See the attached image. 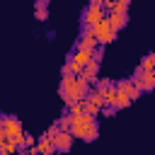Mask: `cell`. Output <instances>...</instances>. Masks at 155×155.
<instances>
[{
    "label": "cell",
    "instance_id": "1",
    "mask_svg": "<svg viewBox=\"0 0 155 155\" xmlns=\"http://www.w3.org/2000/svg\"><path fill=\"white\" fill-rule=\"evenodd\" d=\"M58 94L63 97V102L70 107L75 102H85V97L90 94V82H85L80 75H65L61 80V87H58Z\"/></svg>",
    "mask_w": 155,
    "mask_h": 155
},
{
    "label": "cell",
    "instance_id": "2",
    "mask_svg": "<svg viewBox=\"0 0 155 155\" xmlns=\"http://www.w3.org/2000/svg\"><path fill=\"white\" fill-rule=\"evenodd\" d=\"M70 133H73V138H80V140H94L97 136H99V124H97V119L94 116H90V114H78V116H70Z\"/></svg>",
    "mask_w": 155,
    "mask_h": 155
},
{
    "label": "cell",
    "instance_id": "3",
    "mask_svg": "<svg viewBox=\"0 0 155 155\" xmlns=\"http://www.w3.org/2000/svg\"><path fill=\"white\" fill-rule=\"evenodd\" d=\"M0 131H2V136H5V138H12V140H17V145L22 143V136H24V131H22V124H19V119H17V116H12V114H7V116H0Z\"/></svg>",
    "mask_w": 155,
    "mask_h": 155
},
{
    "label": "cell",
    "instance_id": "4",
    "mask_svg": "<svg viewBox=\"0 0 155 155\" xmlns=\"http://www.w3.org/2000/svg\"><path fill=\"white\" fill-rule=\"evenodd\" d=\"M107 15H104V2L99 0H92L85 10H82V27H94L97 22H102Z\"/></svg>",
    "mask_w": 155,
    "mask_h": 155
},
{
    "label": "cell",
    "instance_id": "5",
    "mask_svg": "<svg viewBox=\"0 0 155 155\" xmlns=\"http://www.w3.org/2000/svg\"><path fill=\"white\" fill-rule=\"evenodd\" d=\"M92 29V34H94V39L99 41V46H107V44H111L114 39H116V31L111 29V24H109V19L104 17L102 22H97L94 27H90Z\"/></svg>",
    "mask_w": 155,
    "mask_h": 155
},
{
    "label": "cell",
    "instance_id": "6",
    "mask_svg": "<svg viewBox=\"0 0 155 155\" xmlns=\"http://www.w3.org/2000/svg\"><path fill=\"white\" fill-rule=\"evenodd\" d=\"M133 85L140 90V92H153L155 90V73H148V70H143L140 65L136 68V73H133Z\"/></svg>",
    "mask_w": 155,
    "mask_h": 155
},
{
    "label": "cell",
    "instance_id": "7",
    "mask_svg": "<svg viewBox=\"0 0 155 155\" xmlns=\"http://www.w3.org/2000/svg\"><path fill=\"white\" fill-rule=\"evenodd\" d=\"M75 48H80V51H90V53H94V51L99 48V41L94 39V34H92V29H90V27H82V34L78 36Z\"/></svg>",
    "mask_w": 155,
    "mask_h": 155
},
{
    "label": "cell",
    "instance_id": "8",
    "mask_svg": "<svg viewBox=\"0 0 155 155\" xmlns=\"http://www.w3.org/2000/svg\"><path fill=\"white\" fill-rule=\"evenodd\" d=\"M85 114H90V116H97V111L99 109H104V97L97 92V90H90V94L85 97Z\"/></svg>",
    "mask_w": 155,
    "mask_h": 155
},
{
    "label": "cell",
    "instance_id": "9",
    "mask_svg": "<svg viewBox=\"0 0 155 155\" xmlns=\"http://www.w3.org/2000/svg\"><path fill=\"white\" fill-rule=\"evenodd\" d=\"M53 148H56L58 153H68V150L73 148V133H70V131H58L56 138H53Z\"/></svg>",
    "mask_w": 155,
    "mask_h": 155
},
{
    "label": "cell",
    "instance_id": "10",
    "mask_svg": "<svg viewBox=\"0 0 155 155\" xmlns=\"http://www.w3.org/2000/svg\"><path fill=\"white\" fill-rule=\"evenodd\" d=\"M116 90H119L121 94H126V97H128L131 102L140 97V90H138V87L133 85V80H131V78H128V80H119V82H116Z\"/></svg>",
    "mask_w": 155,
    "mask_h": 155
},
{
    "label": "cell",
    "instance_id": "11",
    "mask_svg": "<svg viewBox=\"0 0 155 155\" xmlns=\"http://www.w3.org/2000/svg\"><path fill=\"white\" fill-rule=\"evenodd\" d=\"M97 75H99V63L97 61H90L85 68H82V73H80V78L85 80V82H97Z\"/></svg>",
    "mask_w": 155,
    "mask_h": 155
},
{
    "label": "cell",
    "instance_id": "12",
    "mask_svg": "<svg viewBox=\"0 0 155 155\" xmlns=\"http://www.w3.org/2000/svg\"><path fill=\"white\" fill-rule=\"evenodd\" d=\"M36 150H39V155H53V153H56V148H53V140H51V138H46V136H41V138H39V143H36Z\"/></svg>",
    "mask_w": 155,
    "mask_h": 155
},
{
    "label": "cell",
    "instance_id": "13",
    "mask_svg": "<svg viewBox=\"0 0 155 155\" xmlns=\"http://www.w3.org/2000/svg\"><path fill=\"white\" fill-rule=\"evenodd\" d=\"M34 17H36L39 22L48 19V2H46V0H36V5H34Z\"/></svg>",
    "mask_w": 155,
    "mask_h": 155
},
{
    "label": "cell",
    "instance_id": "14",
    "mask_svg": "<svg viewBox=\"0 0 155 155\" xmlns=\"http://www.w3.org/2000/svg\"><path fill=\"white\" fill-rule=\"evenodd\" d=\"M107 19H109L111 29H114V31H119V29H124V27H126L128 15H107Z\"/></svg>",
    "mask_w": 155,
    "mask_h": 155
},
{
    "label": "cell",
    "instance_id": "15",
    "mask_svg": "<svg viewBox=\"0 0 155 155\" xmlns=\"http://www.w3.org/2000/svg\"><path fill=\"white\" fill-rule=\"evenodd\" d=\"M0 148H2V153H10V155L19 153V145H17V140H12V138H5V140L0 143Z\"/></svg>",
    "mask_w": 155,
    "mask_h": 155
},
{
    "label": "cell",
    "instance_id": "16",
    "mask_svg": "<svg viewBox=\"0 0 155 155\" xmlns=\"http://www.w3.org/2000/svg\"><path fill=\"white\" fill-rule=\"evenodd\" d=\"M140 68H143V70H148V73H155V51H153V53H148V56L140 61Z\"/></svg>",
    "mask_w": 155,
    "mask_h": 155
},
{
    "label": "cell",
    "instance_id": "17",
    "mask_svg": "<svg viewBox=\"0 0 155 155\" xmlns=\"http://www.w3.org/2000/svg\"><path fill=\"white\" fill-rule=\"evenodd\" d=\"M36 143H39V140H36L31 133H24V136H22V143H19V150H29V148H34Z\"/></svg>",
    "mask_w": 155,
    "mask_h": 155
},
{
    "label": "cell",
    "instance_id": "18",
    "mask_svg": "<svg viewBox=\"0 0 155 155\" xmlns=\"http://www.w3.org/2000/svg\"><path fill=\"white\" fill-rule=\"evenodd\" d=\"M82 111H85V104H82V102H75V104L68 107V116H78V114H82Z\"/></svg>",
    "mask_w": 155,
    "mask_h": 155
},
{
    "label": "cell",
    "instance_id": "19",
    "mask_svg": "<svg viewBox=\"0 0 155 155\" xmlns=\"http://www.w3.org/2000/svg\"><path fill=\"white\" fill-rule=\"evenodd\" d=\"M17 155H27V150H19V153H17Z\"/></svg>",
    "mask_w": 155,
    "mask_h": 155
},
{
    "label": "cell",
    "instance_id": "20",
    "mask_svg": "<svg viewBox=\"0 0 155 155\" xmlns=\"http://www.w3.org/2000/svg\"><path fill=\"white\" fill-rule=\"evenodd\" d=\"M2 140H5V136H2V131H0V143H2Z\"/></svg>",
    "mask_w": 155,
    "mask_h": 155
},
{
    "label": "cell",
    "instance_id": "21",
    "mask_svg": "<svg viewBox=\"0 0 155 155\" xmlns=\"http://www.w3.org/2000/svg\"><path fill=\"white\" fill-rule=\"evenodd\" d=\"M2 155H10V153H2ZM15 155H17V153H15Z\"/></svg>",
    "mask_w": 155,
    "mask_h": 155
},
{
    "label": "cell",
    "instance_id": "22",
    "mask_svg": "<svg viewBox=\"0 0 155 155\" xmlns=\"http://www.w3.org/2000/svg\"><path fill=\"white\" fill-rule=\"evenodd\" d=\"M0 155H2V148H0Z\"/></svg>",
    "mask_w": 155,
    "mask_h": 155
}]
</instances>
